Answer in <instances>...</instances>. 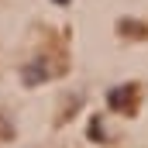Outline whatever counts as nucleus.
<instances>
[{
	"label": "nucleus",
	"mask_w": 148,
	"mask_h": 148,
	"mask_svg": "<svg viewBox=\"0 0 148 148\" xmlns=\"http://www.w3.org/2000/svg\"><path fill=\"white\" fill-rule=\"evenodd\" d=\"M131 97H134V86H114L107 93V103L110 110H131Z\"/></svg>",
	"instance_id": "f257e3e1"
},
{
	"label": "nucleus",
	"mask_w": 148,
	"mask_h": 148,
	"mask_svg": "<svg viewBox=\"0 0 148 148\" xmlns=\"http://www.w3.org/2000/svg\"><path fill=\"white\" fill-rule=\"evenodd\" d=\"M45 62H35V66H28V69H24V83H41V79H45Z\"/></svg>",
	"instance_id": "f03ea898"
},
{
	"label": "nucleus",
	"mask_w": 148,
	"mask_h": 148,
	"mask_svg": "<svg viewBox=\"0 0 148 148\" xmlns=\"http://www.w3.org/2000/svg\"><path fill=\"white\" fill-rule=\"evenodd\" d=\"M103 124H100V117H93L90 121V138H97V141H103V131H100Z\"/></svg>",
	"instance_id": "7ed1b4c3"
},
{
	"label": "nucleus",
	"mask_w": 148,
	"mask_h": 148,
	"mask_svg": "<svg viewBox=\"0 0 148 148\" xmlns=\"http://www.w3.org/2000/svg\"><path fill=\"white\" fill-rule=\"evenodd\" d=\"M55 3H69V0H55Z\"/></svg>",
	"instance_id": "20e7f679"
}]
</instances>
